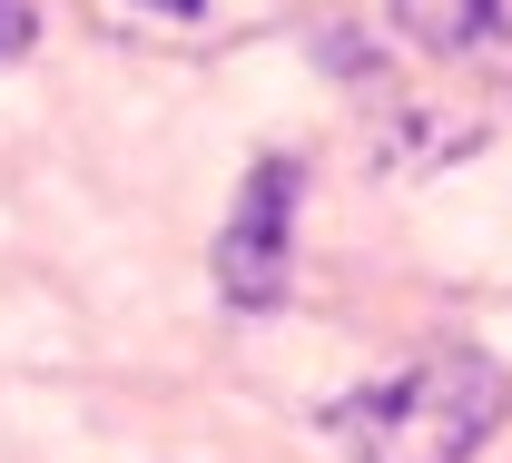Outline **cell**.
Here are the masks:
<instances>
[{
  "mask_svg": "<svg viewBox=\"0 0 512 463\" xmlns=\"http://www.w3.org/2000/svg\"><path fill=\"white\" fill-rule=\"evenodd\" d=\"M512 414V375L483 345H434L424 365L355 385V395L325 414V434L355 463H473Z\"/></svg>",
  "mask_w": 512,
  "mask_h": 463,
  "instance_id": "obj_1",
  "label": "cell"
},
{
  "mask_svg": "<svg viewBox=\"0 0 512 463\" xmlns=\"http://www.w3.org/2000/svg\"><path fill=\"white\" fill-rule=\"evenodd\" d=\"M296 198H306V168H296V158H256L237 217L217 227V257H207V276H217V296H227L237 316H266V306L286 296V257H296Z\"/></svg>",
  "mask_w": 512,
  "mask_h": 463,
  "instance_id": "obj_2",
  "label": "cell"
},
{
  "mask_svg": "<svg viewBox=\"0 0 512 463\" xmlns=\"http://www.w3.org/2000/svg\"><path fill=\"white\" fill-rule=\"evenodd\" d=\"M473 148H483V109L414 99V89H394V79L365 99V158H375L384 178H434V168L473 158Z\"/></svg>",
  "mask_w": 512,
  "mask_h": 463,
  "instance_id": "obj_3",
  "label": "cell"
},
{
  "mask_svg": "<svg viewBox=\"0 0 512 463\" xmlns=\"http://www.w3.org/2000/svg\"><path fill=\"white\" fill-rule=\"evenodd\" d=\"M404 50L444 69H473V79H512V0H384Z\"/></svg>",
  "mask_w": 512,
  "mask_h": 463,
  "instance_id": "obj_4",
  "label": "cell"
},
{
  "mask_svg": "<svg viewBox=\"0 0 512 463\" xmlns=\"http://www.w3.org/2000/svg\"><path fill=\"white\" fill-rule=\"evenodd\" d=\"M306 50H316V69H335V79H355L365 99H375L384 79H394V69L375 60V40H365V30H345V20H316V30H306Z\"/></svg>",
  "mask_w": 512,
  "mask_h": 463,
  "instance_id": "obj_5",
  "label": "cell"
},
{
  "mask_svg": "<svg viewBox=\"0 0 512 463\" xmlns=\"http://www.w3.org/2000/svg\"><path fill=\"white\" fill-rule=\"evenodd\" d=\"M30 40H40V10H30V0H0V69L30 60Z\"/></svg>",
  "mask_w": 512,
  "mask_h": 463,
  "instance_id": "obj_6",
  "label": "cell"
},
{
  "mask_svg": "<svg viewBox=\"0 0 512 463\" xmlns=\"http://www.w3.org/2000/svg\"><path fill=\"white\" fill-rule=\"evenodd\" d=\"M138 10H168V20H197L207 0H138Z\"/></svg>",
  "mask_w": 512,
  "mask_h": 463,
  "instance_id": "obj_7",
  "label": "cell"
}]
</instances>
